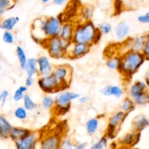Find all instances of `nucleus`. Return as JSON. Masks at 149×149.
Wrapping results in <instances>:
<instances>
[{"instance_id":"nucleus-1","label":"nucleus","mask_w":149,"mask_h":149,"mask_svg":"<svg viewBox=\"0 0 149 149\" xmlns=\"http://www.w3.org/2000/svg\"><path fill=\"white\" fill-rule=\"evenodd\" d=\"M102 34L91 20L84 21L75 25L72 42H81L91 46L98 43Z\"/></svg>"},{"instance_id":"nucleus-2","label":"nucleus","mask_w":149,"mask_h":149,"mask_svg":"<svg viewBox=\"0 0 149 149\" xmlns=\"http://www.w3.org/2000/svg\"><path fill=\"white\" fill-rule=\"evenodd\" d=\"M120 65L118 70L127 80L132 78L146 60L141 52L130 50L120 56Z\"/></svg>"},{"instance_id":"nucleus-3","label":"nucleus","mask_w":149,"mask_h":149,"mask_svg":"<svg viewBox=\"0 0 149 149\" xmlns=\"http://www.w3.org/2000/svg\"><path fill=\"white\" fill-rule=\"evenodd\" d=\"M70 42L56 36L45 38L41 44L45 47L52 58L59 59L66 55V51Z\"/></svg>"},{"instance_id":"nucleus-4","label":"nucleus","mask_w":149,"mask_h":149,"mask_svg":"<svg viewBox=\"0 0 149 149\" xmlns=\"http://www.w3.org/2000/svg\"><path fill=\"white\" fill-rule=\"evenodd\" d=\"M80 96V94L76 92L65 90L60 91L54 97L55 105L53 109L57 114H64L70 109L72 101L78 99Z\"/></svg>"},{"instance_id":"nucleus-5","label":"nucleus","mask_w":149,"mask_h":149,"mask_svg":"<svg viewBox=\"0 0 149 149\" xmlns=\"http://www.w3.org/2000/svg\"><path fill=\"white\" fill-rule=\"evenodd\" d=\"M52 74L59 83L63 91L69 87L73 74V69L69 65L63 64L54 66Z\"/></svg>"},{"instance_id":"nucleus-6","label":"nucleus","mask_w":149,"mask_h":149,"mask_svg":"<svg viewBox=\"0 0 149 149\" xmlns=\"http://www.w3.org/2000/svg\"><path fill=\"white\" fill-rule=\"evenodd\" d=\"M37 84L41 90L47 94L63 91L61 84L52 73L39 77Z\"/></svg>"},{"instance_id":"nucleus-7","label":"nucleus","mask_w":149,"mask_h":149,"mask_svg":"<svg viewBox=\"0 0 149 149\" xmlns=\"http://www.w3.org/2000/svg\"><path fill=\"white\" fill-rule=\"evenodd\" d=\"M40 134L38 131L31 130L20 139L14 141L16 149H36L40 141Z\"/></svg>"},{"instance_id":"nucleus-8","label":"nucleus","mask_w":149,"mask_h":149,"mask_svg":"<svg viewBox=\"0 0 149 149\" xmlns=\"http://www.w3.org/2000/svg\"><path fill=\"white\" fill-rule=\"evenodd\" d=\"M91 46L81 42H71L66 51V56L70 59L80 58L86 55Z\"/></svg>"},{"instance_id":"nucleus-9","label":"nucleus","mask_w":149,"mask_h":149,"mask_svg":"<svg viewBox=\"0 0 149 149\" xmlns=\"http://www.w3.org/2000/svg\"><path fill=\"white\" fill-rule=\"evenodd\" d=\"M127 115L120 111H118L112 114L108 121L107 134L108 136L113 135L118 130Z\"/></svg>"},{"instance_id":"nucleus-10","label":"nucleus","mask_w":149,"mask_h":149,"mask_svg":"<svg viewBox=\"0 0 149 149\" xmlns=\"http://www.w3.org/2000/svg\"><path fill=\"white\" fill-rule=\"evenodd\" d=\"M62 139L56 133H50L40 140L39 149H59Z\"/></svg>"},{"instance_id":"nucleus-11","label":"nucleus","mask_w":149,"mask_h":149,"mask_svg":"<svg viewBox=\"0 0 149 149\" xmlns=\"http://www.w3.org/2000/svg\"><path fill=\"white\" fill-rule=\"evenodd\" d=\"M37 59V74L40 76L51 74L54 66L50 62L49 59L45 55L39 56Z\"/></svg>"},{"instance_id":"nucleus-12","label":"nucleus","mask_w":149,"mask_h":149,"mask_svg":"<svg viewBox=\"0 0 149 149\" xmlns=\"http://www.w3.org/2000/svg\"><path fill=\"white\" fill-rule=\"evenodd\" d=\"M148 34H143L137 37L131 38L127 40V47L130 51H133L138 52H141L144 42L147 39Z\"/></svg>"},{"instance_id":"nucleus-13","label":"nucleus","mask_w":149,"mask_h":149,"mask_svg":"<svg viewBox=\"0 0 149 149\" xmlns=\"http://www.w3.org/2000/svg\"><path fill=\"white\" fill-rule=\"evenodd\" d=\"M148 88L145 81L137 80L134 82L129 88L128 97L132 100L134 99L144 92L148 91Z\"/></svg>"},{"instance_id":"nucleus-14","label":"nucleus","mask_w":149,"mask_h":149,"mask_svg":"<svg viewBox=\"0 0 149 149\" xmlns=\"http://www.w3.org/2000/svg\"><path fill=\"white\" fill-rule=\"evenodd\" d=\"M100 93L104 96H112L116 98H120L124 94V90L120 86L109 84L101 88Z\"/></svg>"},{"instance_id":"nucleus-15","label":"nucleus","mask_w":149,"mask_h":149,"mask_svg":"<svg viewBox=\"0 0 149 149\" xmlns=\"http://www.w3.org/2000/svg\"><path fill=\"white\" fill-rule=\"evenodd\" d=\"M149 126V119L143 114L136 115L132 122V130L140 133L141 130Z\"/></svg>"},{"instance_id":"nucleus-16","label":"nucleus","mask_w":149,"mask_h":149,"mask_svg":"<svg viewBox=\"0 0 149 149\" xmlns=\"http://www.w3.org/2000/svg\"><path fill=\"white\" fill-rule=\"evenodd\" d=\"M130 27L129 23L125 21L122 20L118 22L114 27V33L116 38L118 40L125 39L129 34Z\"/></svg>"},{"instance_id":"nucleus-17","label":"nucleus","mask_w":149,"mask_h":149,"mask_svg":"<svg viewBox=\"0 0 149 149\" xmlns=\"http://www.w3.org/2000/svg\"><path fill=\"white\" fill-rule=\"evenodd\" d=\"M75 24L71 22L62 23L59 37L66 41L72 42L74 33Z\"/></svg>"},{"instance_id":"nucleus-18","label":"nucleus","mask_w":149,"mask_h":149,"mask_svg":"<svg viewBox=\"0 0 149 149\" xmlns=\"http://www.w3.org/2000/svg\"><path fill=\"white\" fill-rule=\"evenodd\" d=\"M20 20L18 16H10L0 21V29L12 31Z\"/></svg>"},{"instance_id":"nucleus-19","label":"nucleus","mask_w":149,"mask_h":149,"mask_svg":"<svg viewBox=\"0 0 149 149\" xmlns=\"http://www.w3.org/2000/svg\"><path fill=\"white\" fill-rule=\"evenodd\" d=\"M30 131L31 130L25 127L12 126L9 134V138L12 140L13 141H15L26 136Z\"/></svg>"},{"instance_id":"nucleus-20","label":"nucleus","mask_w":149,"mask_h":149,"mask_svg":"<svg viewBox=\"0 0 149 149\" xmlns=\"http://www.w3.org/2000/svg\"><path fill=\"white\" fill-rule=\"evenodd\" d=\"M12 125L8 120L1 113H0V138L7 139L9 138V134Z\"/></svg>"},{"instance_id":"nucleus-21","label":"nucleus","mask_w":149,"mask_h":149,"mask_svg":"<svg viewBox=\"0 0 149 149\" xmlns=\"http://www.w3.org/2000/svg\"><path fill=\"white\" fill-rule=\"evenodd\" d=\"M24 70L27 76L33 77L36 74H37V64L36 58H28Z\"/></svg>"},{"instance_id":"nucleus-22","label":"nucleus","mask_w":149,"mask_h":149,"mask_svg":"<svg viewBox=\"0 0 149 149\" xmlns=\"http://www.w3.org/2000/svg\"><path fill=\"white\" fill-rule=\"evenodd\" d=\"M136 108V105L133 101L129 97H126L122 100L120 107L119 111L123 112L126 115H128Z\"/></svg>"},{"instance_id":"nucleus-23","label":"nucleus","mask_w":149,"mask_h":149,"mask_svg":"<svg viewBox=\"0 0 149 149\" xmlns=\"http://www.w3.org/2000/svg\"><path fill=\"white\" fill-rule=\"evenodd\" d=\"M16 55L20 68L22 70H24L28 59L24 49L20 45H17L16 48Z\"/></svg>"},{"instance_id":"nucleus-24","label":"nucleus","mask_w":149,"mask_h":149,"mask_svg":"<svg viewBox=\"0 0 149 149\" xmlns=\"http://www.w3.org/2000/svg\"><path fill=\"white\" fill-rule=\"evenodd\" d=\"M99 126V120L97 118H91L86 123V132L89 134H94Z\"/></svg>"},{"instance_id":"nucleus-25","label":"nucleus","mask_w":149,"mask_h":149,"mask_svg":"<svg viewBox=\"0 0 149 149\" xmlns=\"http://www.w3.org/2000/svg\"><path fill=\"white\" fill-rule=\"evenodd\" d=\"M16 1L11 0H0V18L8 10L14 8Z\"/></svg>"},{"instance_id":"nucleus-26","label":"nucleus","mask_w":149,"mask_h":149,"mask_svg":"<svg viewBox=\"0 0 149 149\" xmlns=\"http://www.w3.org/2000/svg\"><path fill=\"white\" fill-rule=\"evenodd\" d=\"M54 105L55 100L53 97L49 94H45L43 96L41 100V106L44 109H53Z\"/></svg>"},{"instance_id":"nucleus-27","label":"nucleus","mask_w":149,"mask_h":149,"mask_svg":"<svg viewBox=\"0 0 149 149\" xmlns=\"http://www.w3.org/2000/svg\"><path fill=\"white\" fill-rule=\"evenodd\" d=\"M135 104L137 106H145L149 104V92L146 91L139 95L138 97L132 100Z\"/></svg>"},{"instance_id":"nucleus-28","label":"nucleus","mask_w":149,"mask_h":149,"mask_svg":"<svg viewBox=\"0 0 149 149\" xmlns=\"http://www.w3.org/2000/svg\"><path fill=\"white\" fill-rule=\"evenodd\" d=\"M28 87L25 85L20 86L12 95V100L15 102H19L23 100L25 93L27 91Z\"/></svg>"},{"instance_id":"nucleus-29","label":"nucleus","mask_w":149,"mask_h":149,"mask_svg":"<svg viewBox=\"0 0 149 149\" xmlns=\"http://www.w3.org/2000/svg\"><path fill=\"white\" fill-rule=\"evenodd\" d=\"M23 107L27 111L34 110L37 107V104L34 101L28 94H25L23 99Z\"/></svg>"},{"instance_id":"nucleus-30","label":"nucleus","mask_w":149,"mask_h":149,"mask_svg":"<svg viewBox=\"0 0 149 149\" xmlns=\"http://www.w3.org/2000/svg\"><path fill=\"white\" fill-rule=\"evenodd\" d=\"M120 61V56H113L109 57L107 60L106 65L110 69L118 70L119 67Z\"/></svg>"},{"instance_id":"nucleus-31","label":"nucleus","mask_w":149,"mask_h":149,"mask_svg":"<svg viewBox=\"0 0 149 149\" xmlns=\"http://www.w3.org/2000/svg\"><path fill=\"white\" fill-rule=\"evenodd\" d=\"M13 115L16 118L19 120H25L27 118V111L23 106H19L14 110Z\"/></svg>"},{"instance_id":"nucleus-32","label":"nucleus","mask_w":149,"mask_h":149,"mask_svg":"<svg viewBox=\"0 0 149 149\" xmlns=\"http://www.w3.org/2000/svg\"><path fill=\"white\" fill-rule=\"evenodd\" d=\"M81 16L85 19L84 21L91 20V18L93 15L94 9L90 5L84 6L81 10Z\"/></svg>"},{"instance_id":"nucleus-33","label":"nucleus","mask_w":149,"mask_h":149,"mask_svg":"<svg viewBox=\"0 0 149 149\" xmlns=\"http://www.w3.org/2000/svg\"><path fill=\"white\" fill-rule=\"evenodd\" d=\"M97 29L101 34L106 35L111 32L112 30V26L109 22H104L98 24Z\"/></svg>"},{"instance_id":"nucleus-34","label":"nucleus","mask_w":149,"mask_h":149,"mask_svg":"<svg viewBox=\"0 0 149 149\" xmlns=\"http://www.w3.org/2000/svg\"><path fill=\"white\" fill-rule=\"evenodd\" d=\"M107 144V137L104 136L97 142L94 143L90 149H105Z\"/></svg>"},{"instance_id":"nucleus-35","label":"nucleus","mask_w":149,"mask_h":149,"mask_svg":"<svg viewBox=\"0 0 149 149\" xmlns=\"http://www.w3.org/2000/svg\"><path fill=\"white\" fill-rule=\"evenodd\" d=\"M2 40L5 44H12L14 42L15 37L12 31L5 30L2 35Z\"/></svg>"},{"instance_id":"nucleus-36","label":"nucleus","mask_w":149,"mask_h":149,"mask_svg":"<svg viewBox=\"0 0 149 149\" xmlns=\"http://www.w3.org/2000/svg\"><path fill=\"white\" fill-rule=\"evenodd\" d=\"M141 53L145 59L149 61V34H148L147 39L145 41Z\"/></svg>"},{"instance_id":"nucleus-37","label":"nucleus","mask_w":149,"mask_h":149,"mask_svg":"<svg viewBox=\"0 0 149 149\" xmlns=\"http://www.w3.org/2000/svg\"><path fill=\"white\" fill-rule=\"evenodd\" d=\"M59 149H74V146L70 139H65L62 140Z\"/></svg>"},{"instance_id":"nucleus-38","label":"nucleus","mask_w":149,"mask_h":149,"mask_svg":"<svg viewBox=\"0 0 149 149\" xmlns=\"http://www.w3.org/2000/svg\"><path fill=\"white\" fill-rule=\"evenodd\" d=\"M9 93L7 90H3L0 92V105H3L6 102Z\"/></svg>"},{"instance_id":"nucleus-39","label":"nucleus","mask_w":149,"mask_h":149,"mask_svg":"<svg viewBox=\"0 0 149 149\" xmlns=\"http://www.w3.org/2000/svg\"><path fill=\"white\" fill-rule=\"evenodd\" d=\"M137 19L141 23H149V11L143 15H139Z\"/></svg>"},{"instance_id":"nucleus-40","label":"nucleus","mask_w":149,"mask_h":149,"mask_svg":"<svg viewBox=\"0 0 149 149\" xmlns=\"http://www.w3.org/2000/svg\"><path fill=\"white\" fill-rule=\"evenodd\" d=\"M79 102L81 104H84L90 101V97L87 95H84L80 96V97L78 98Z\"/></svg>"},{"instance_id":"nucleus-41","label":"nucleus","mask_w":149,"mask_h":149,"mask_svg":"<svg viewBox=\"0 0 149 149\" xmlns=\"http://www.w3.org/2000/svg\"><path fill=\"white\" fill-rule=\"evenodd\" d=\"M33 84V77L26 76L25 79V86L27 87H31Z\"/></svg>"},{"instance_id":"nucleus-42","label":"nucleus","mask_w":149,"mask_h":149,"mask_svg":"<svg viewBox=\"0 0 149 149\" xmlns=\"http://www.w3.org/2000/svg\"><path fill=\"white\" fill-rule=\"evenodd\" d=\"M86 146H87L86 142L79 143L74 146V149H84Z\"/></svg>"},{"instance_id":"nucleus-43","label":"nucleus","mask_w":149,"mask_h":149,"mask_svg":"<svg viewBox=\"0 0 149 149\" xmlns=\"http://www.w3.org/2000/svg\"><path fill=\"white\" fill-rule=\"evenodd\" d=\"M52 3L57 6H62L66 3V1L65 0H54Z\"/></svg>"},{"instance_id":"nucleus-44","label":"nucleus","mask_w":149,"mask_h":149,"mask_svg":"<svg viewBox=\"0 0 149 149\" xmlns=\"http://www.w3.org/2000/svg\"><path fill=\"white\" fill-rule=\"evenodd\" d=\"M144 81L146 83V84L147 86V87L149 90V70L146 72V73L145 74L144 76Z\"/></svg>"},{"instance_id":"nucleus-45","label":"nucleus","mask_w":149,"mask_h":149,"mask_svg":"<svg viewBox=\"0 0 149 149\" xmlns=\"http://www.w3.org/2000/svg\"><path fill=\"white\" fill-rule=\"evenodd\" d=\"M41 2L43 3H48L49 2V0H42Z\"/></svg>"},{"instance_id":"nucleus-46","label":"nucleus","mask_w":149,"mask_h":149,"mask_svg":"<svg viewBox=\"0 0 149 149\" xmlns=\"http://www.w3.org/2000/svg\"><path fill=\"white\" fill-rule=\"evenodd\" d=\"M2 65L0 63V70H2Z\"/></svg>"}]
</instances>
